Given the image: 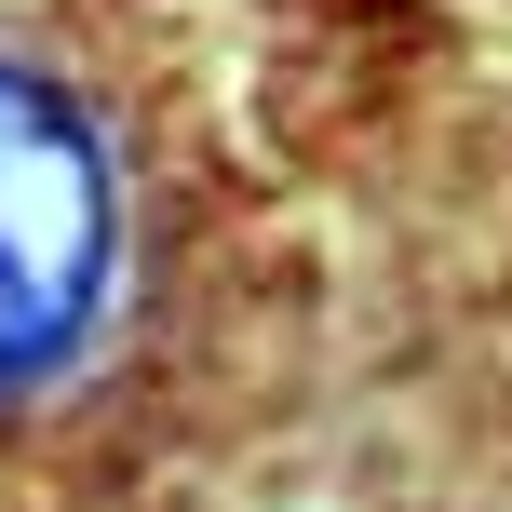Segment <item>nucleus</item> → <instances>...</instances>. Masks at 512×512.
<instances>
[{"instance_id":"obj_1","label":"nucleus","mask_w":512,"mask_h":512,"mask_svg":"<svg viewBox=\"0 0 512 512\" xmlns=\"http://www.w3.org/2000/svg\"><path fill=\"white\" fill-rule=\"evenodd\" d=\"M149 270L135 135L41 27H0V418L54 405Z\"/></svg>"}]
</instances>
